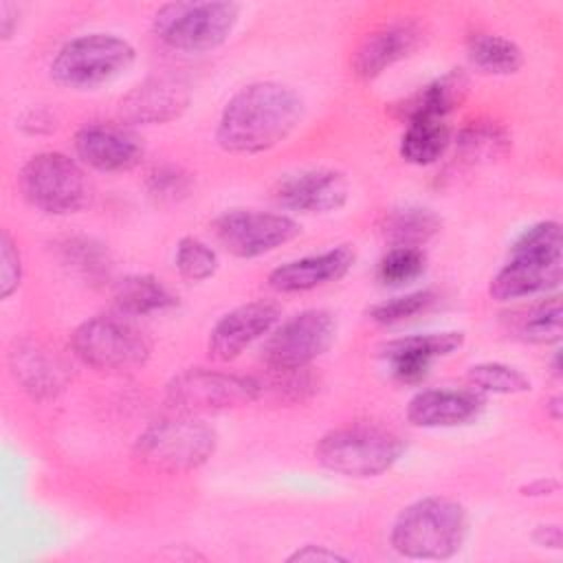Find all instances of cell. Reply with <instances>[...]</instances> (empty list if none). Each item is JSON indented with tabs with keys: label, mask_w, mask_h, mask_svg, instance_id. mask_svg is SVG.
<instances>
[{
	"label": "cell",
	"mask_w": 563,
	"mask_h": 563,
	"mask_svg": "<svg viewBox=\"0 0 563 563\" xmlns=\"http://www.w3.org/2000/svg\"><path fill=\"white\" fill-rule=\"evenodd\" d=\"M303 114L301 97L279 81L240 88L222 108L216 141L231 154H262L286 141Z\"/></svg>",
	"instance_id": "cell-1"
},
{
	"label": "cell",
	"mask_w": 563,
	"mask_h": 563,
	"mask_svg": "<svg viewBox=\"0 0 563 563\" xmlns=\"http://www.w3.org/2000/svg\"><path fill=\"white\" fill-rule=\"evenodd\" d=\"M561 224L543 220L526 229L510 249V260L490 282V297L497 301L523 299L550 292L561 284Z\"/></svg>",
	"instance_id": "cell-2"
},
{
	"label": "cell",
	"mask_w": 563,
	"mask_h": 563,
	"mask_svg": "<svg viewBox=\"0 0 563 563\" xmlns=\"http://www.w3.org/2000/svg\"><path fill=\"white\" fill-rule=\"evenodd\" d=\"M468 532V517L460 501L424 497L409 504L391 526V548L407 559L440 561L457 554Z\"/></svg>",
	"instance_id": "cell-3"
},
{
	"label": "cell",
	"mask_w": 563,
	"mask_h": 563,
	"mask_svg": "<svg viewBox=\"0 0 563 563\" xmlns=\"http://www.w3.org/2000/svg\"><path fill=\"white\" fill-rule=\"evenodd\" d=\"M398 433L378 424H347L328 431L314 446L317 462L345 477H376L402 455Z\"/></svg>",
	"instance_id": "cell-4"
},
{
	"label": "cell",
	"mask_w": 563,
	"mask_h": 563,
	"mask_svg": "<svg viewBox=\"0 0 563 563\" xmlns=\"http://www.w3.org/2000/svg\"><path fill=\"white\" fill-rule=\"evenodd\" d=\"M213 427L191 413L152 422L134 444L141 464L163 473H187L202 466L216 451Z\"/></svg>",
	"instance_id": "cell-5"
},
{
	"label": "cell",
	"mask_w": 563,
	"mask_h": 563,
	"mask_svg": "<svg viewBox=\"0 0 563 563\" xmlns=\"http://www.w3.org/2000/svg\"><path fill=\"white\" fill-rule=\"evenodd\" d=\"M134 46L112 33H88L66 42L51 62V77L70 90L114 81L134 64Z\"/></svg>",
	"instance_id": "cell-6"
},
{
	"label": "cell",
	"mask_w": 563,
	"mask_h": 563,
	"mask_svg": "<svg viewBox=\"0 0 563 563\" xmlns=\"http://www.w3.org/2000/svg\"><path fill=\"white\" fill-rule=\"evenodd\" d=\"M240 18L235 2H169L154 13L152 31L180 53H207L229 40Z\"/></svg>",
	"instance_id": "cell-7"
},
{
	"label": "cell",
	"mask_w": 563,
	"mask_h": 563,
	"mask_svg": "<svg viewBox=\"0 0 563 563\" xmlns=\"http://www.w3.org/2000/svg\"><path fill=\"white\" fill-rule=\"evenodd\" d=\"M75 356L101 372H128L150 358L147 336L128 319L97 314L86 319L70 334Z\"/></svg>",
	"instance_id": "cell-8"
},
{
	"label": "cell",
	"mask_w": 563,
	"mask_h": 563,
	"mask_svg": "<svg viewBox=\"0 0 563 563\" xmlns=\"http://www.w3.org/2000/svg\"><path fill=\"white\" fill-rule=\"evenodd\" d=\"M20 189L35 209L51 216L75 213L90 198L84 169L62 152L31 156L20 172Z\"/></svg>",
	"instance_id": "cell-9"
},
{
	"label": "cell",
	"mask_w": 563,
	"mask_h": 563,
	"mask_svg": "<svg viewBox=\"0 0 563 563\" xmlns=\"http://www.w3.org/2000/svg\"><path fill=\"white\" fill-rule=\"evenodd\" d=\"M336 339V319L328 310H303L271 330L264 361L275 372L306 369L330 350Z\"/></svg>",
	"instance_id": "cell-10"
},
{
	"label": "cell",
	"mask_w": 563,
	"mask_h": 563,
	"mask_svg": "<svg viewBox=\"0 0 563 563\" xmlns=\"http://www.w3.org/2000/svg\"><path fill=\"white\" fill-rule=\"evenodd\" d=\"M260 391L262 385L255 378L194 367L167 383V402L180 413L222 411L253 402Z\"/></svg>",
	"instance_id": "cell-11"
},
{
	"label": "cell",
	"mask_w": 563,
	"mask_h": 563,
	"mask_svg": "<svg viewBox=\"0 0 563 563\" xmlns=\"http://www.w3.org/2000/svg\"><path fill=\"white\" fill-rule=\"evenodd\" d=\"M213 231L231 255L251 260L292 242L301 233V227L286 213L233 209L216 218Z\"/></svg>",
	"instance_id": "cell-12"
},
{
	"label": "cell",
	"mask_w": 563,
	"mask_h": 563,
	"mask_svg": "<svg viewBox=\"0 0 563 563\" xmlns=\"http://www.w3.org/2000/svg\"><path fill=\"white\" fill-rule=\"evenodd\" d=\"M279 306L268 299H255L224 312L209 332V356L216 361H233L251 343L268 334L279 321Z\"/></svg>",
	"instance_id": "cell-13"
},
{
	"label": "cell",
	"mask_w": 563,
	"mask_h": 563,
	"mask_svg": "<svg viewBox=\"0 0 563 563\" xmlns=\"http://www.w3.org/2000/svg\"><path fill=\"white\" fill-rule=\"evenodd\" d=\"M424 31L413 20H396L367 33L352 57L354 75L361 79H376L396 62L413 55L422 44Z\"/></svg>",
	"instance_id": "cell-14"
},
{
	"label": "cell",
	"mask_w": 563,
	"mask_h": 563,
	"mask_svg": "<svg viewBox=\"0 0 563 563\" xmlns=\"http://www.w3.org/2000/svg\"><path fill=\"white\" fill-rule=\"evenodd\" d=\"M350 185L336 169H306L282 178L275 187V200L299 213H330L347 202Z\"/></svg>",
	"instance_id": "cell-15"
},
{
	"label": "cell",
	"mask_w": 563,
	"mask_h": 563,
	"mask_svg": "<svg viewBox=\"0 0 563 563\" xmlns=\"http://www.w3.org/2000/svg\"><path fill=\"white\" fill-rule=\"evenodd\" d=\"M191 95L172 77H150L128 90L119 101V117L132 125H156L178 119L189 108Z\"/></svg>",
	"instance_id": "cell-16"
},
{
	"label": "cell",
	"mask_w": 563,
	"mask_h": 563,
	"mask_svg": "<svg viewBox=\"0 0 563 563\" xmlns=\"http://www.w3.org/2000/svg\"><path fill=\"white\" fill-rule=\"evenodd\" d=\"M464 334L457 330L411 334L391 339L380 345V356L391 367V374L402 383H418L429 374L435 358L449 356L460 350Z\"/></svg>",
	"instance_id": "cell-17"
},
{
	"label": "cell",
	"mask_w": 563,
	"mask_h": 563,
	"mask_svg": "<svg viewBox=\"0 0 563 563\" xmlns=\"http://www.w3.org/2000/svg\"><path fill=\"white\" fill-rule=\"evenodd\" d=\"M75 152L97 172H125L143 156V147L136 136L112 123L84 125L75 134Z\"/></svg>",
	"instance_id": "cell-18"
},
{
	"label": "cell",
	"mask_w": 563,
	"mask_h": 563,
	"mask_svg": "<svg viewBox=\"0 0 563 563\" xmlns=\"http://www.w3.org/2000/svg\"><path fill=\"white\" fill-rule=\"evenodd\" d=\"M354 264L350 246H334L323 253L290 260L268 275V286L277 292H306L341 279Z\"/></svg>",
	"instance_id": "cell-19"
},
{
	"label": "cell",
	"mask_w": 563,
	"mask_h": 563,
	"mask_svg": "<svg viewBox=\"0 0 563 563\" xmlns=\"http://www.w3.org/2000/svg\"><path fill=\"white\" fill-rule=\"evenodd\" d=\"M484 409V396L475 389H424L407 405L413 427L438 429L473 422Z\"/></svg>",
	"instance_id": "cell-20"
},
{
	"label": "cell",
	"mask_w": 563,
	"mask_h": 563,
	"mask_svg": "<svg viewBox=\"0 0 563 563\" xmlns=\"http://www.w3.org/2000/svg\"><path fill=\"white\" fill-rule=\"evenodd\" d=\"M13 378L33 398H51L66 385L64 365L40 343L20 341L9 354Z\"/></svg>",
	"instance_id": "cell-21"
},
{
	"label": "cell",
	"mask_w": 563,
	"mask_h": 563,
	"mask_svg": "<svg viewBox=\"0 0 563 563\" xmlns=\"http://www.w3.org/2000/svg\"><path fill=\"white\" fill-rule=\"evenodd\" d=\"M468 79L462 70H449L442 77L424 84L402 101L394 103L396 117L402 121L411 119H444L466 95Z\"/></svg>",
	"instance_id": "cell-22"
},
{
	"label": "cell",
	"mask_w": 563,
	"mask_h": 563,
	"mask_svg": "<svg viewBox=\"0 0 563 563\" xmlns=\"http://www.w3.org/2000/svg\"><path fill=\"white\" fill-rule=\"evenodd\" d=\"M114 303L121 314L145 317L174 308L176 297L152 275H128L114 288Z\"/></svg>",
	"instance_id": "cell-23"
},
{
	"label": "cell",
	"mask_w": 563,
	"mask_h": 563,
	"mask_svg": "<svg viewBox=\"0 0 563 563\" xmlns=\"http://www.w3.org/2000/svg\"><path fill=\"white\" fill-rule=\"evenodd\" d=\"M400 136V156L413 165L435 163L451 141V130L444 119H411L405 121Z\"/></svg>",
	"instance_id": "cell-24"
},
{
	"label": "cell",
	"mask_w": 563,
	"mask_h": 563,
	"mask_svg": "<svg viewBox=\"0 0 563 563\" xmlns=\"http://www.w3.org/2000/svg\"><path fill=\"white\" fill-rule=\"evenodd\" d=\"M440 227L442 220L427 207H398L385 213L380 231L391 246H422Z\"/></svg>",
	"instance_id": "cell-25"
},
{
	"label": "cell",
	"mask_w": 563,
	"mask_h": 563,
	"mask_svg": "<svg viewBox=\"0 0 563 563\" xmlns=\"http://www.w3.org/2000/svg\"><path fill=\"white\" fill-rule=\"evenodd\" d=\"M471 64L486 75H512L523 64L521 48L495 33H473L466 42Z\"/></svg>",
	"instance_id": "cell-26"
},
{
	"label": "cell",
	"mask_w": 563,
	"mask_h": 563,
	"mask_svg": "<svg viewBox=\"0 0 563 563\" xmlns=\"http://www.w3.org/2000/svg\"><path fill=\"white\" fill-rule=\"evenodd\" d=\"M512 330L528 343H556L561 339V299L548 297L528 310L517 312Z\"/></svg>",
	"instance_id": "cell-27"
},
{
	"label": "cell",
	"mask_w": 563,
	"mask_h": 563,
	"mask_svg": "<svg viewBox=\"0 0 563 563\" xmlns=\"http://www.w3.org/2000/svg\"><path fill=\"white\" fill-rule=\"evenodd\" d=\"M468 385L479 394H523L530 391V378L506 363H477L466 372Z\"/></svg>",
	"instance_id": "cell-28"
},
{
	"label": "cell",
	"mask_w": 563,
	"mask_h": 563,
	"mask_svg": "<svg viewBox=\"0 0 563 563\" xmlns=\"http://www.w3.org/2000/svg\"><path fill=\"white\" fill-rule=\"evenodd\" d=\"M457 145L464 158H495L508 150V134L495 121H473L460 132Z\"/></svg>",
	"instance_id": "cell-29"
},
{
	"label": "cell",
	"mask_w": 563,
	"mask_h": 563,
	"mask_svg": "<svg viewBox=\"0 0 563 563\" xmlns=\"http://www.w3.org/2000/svg\"><path fill=\"white\" fill-rule=\"evenodd\" d=\"M427 257L420 246H391L378 262V282L385 286H405L424 273Z\"/></svg>",
	"instance_id": "cell-30"
},
{
	"label": "cell",
	"mask_w": 563,
	"mask_h": 563,
	"mask_svg": "<svg viewBox=\"0 0 563 563\" xmlns=\"http://www.w3.org/2000/svg\"><path fill=\"white\" fill-rule=\"evenodd\" d=\"M180 277L189 282H205L218 271V253L198 238H183L174 255Z\"/></svg>",
	"instance_id": "cell-31"
},
{
	"label": "cell",
	"mask_w": 563,
	"mask_h": 563,
	"mask_svg": "<svg viewBox=\"0 0 563 563\" xmlns=\"http://www.w3.org/2000/svg\"><path fill=\"white\" fill-rule=\"evenodd\" d=\"M435 303V292L433 290H413L407 295H398L391 299H385L380 303H374L367 314L372 321L380 325H394L400 321H407L424 310H429Z\"/></svg>",
	"instance_id": "cell-32"
},
{
	"label": "cell",
	"mask_w": 563,
	"mask_h": 563,
	"mask_svg": "<svg viewBox=\"0 0 563 563\" xmlns=\"http://www.w3.org/2000/svg\"><path fill=\"white\" fill-rule=\"evenodd\" d=\"M147 187H150V194H154L161 200H178L187 196L191 187V178L178 167H158L150 174Z\"/></svg>",
	"instance_id": "cell-33"
},
{
	"label": "cell",
	"mask_w": 563,
	"mask_h": 563,
	"mask_svg": "<svg viewBox=\"0 0 563 563\" xmlns=\"http://www.w3.org/2000/svg\"><path fill=\"white\" fill-rule=\"evenodd\" d=\"M0 295L2 299H9L20 282H22V260H20V251L15 246V242L11 240V235L7 231H2L0 235Z\"/></svg>",
	"instance_id": "cell-34"
},
{
	"label": "cell",
	"mask_w": 563,
	"mask_h": 563,
	"mask_svg": "<svg viewBox=\"0 0 563 563\" xmlns=\"http://www.w3.org/2000/svg\"><path fill=\"white\" fill-rule=\"evenodd\" d=\"M64 251H68L70 264H75L84 273L95 275L97 271H103V251H99L92 242L70 240Z\"/></svg>",
	"instance_id": "cell-35"
},
{
	"label": "cell",
	"mask_w": 563,
	"mask_h": 563,
	"mask_svg": "<svg viewBox=\"0 0 563 563\" xmlns=\"http://www.w3.org/2000/svg\"><path fill=\"white\" fill-rule=\"evenodd\" d=\"M288 561H325V563H334V561H347V556L330 550L328 545H314V543H308L299 550H295Z\"/></svg>",
	"instance_id": "cell-36"
},
{
	"label": "cell",
	"mask_w": 563,
	"mask_h": 563,
	"mask_svg": "<svg viewBox=\"0 0 563 563\" xmlns=\"http://www.w3.org/2000/svg\"><path fill=\"white\" fill-rule=\"evenodd\" d=\"M532 541L541 548H550V550H561V528L556 523H543L537 526V530L532 532Z\"/></svg>",
	"instance_id": "cell-37"
},
{
	"label": "cell",
	"mask_w": 563,
	"mask_h": 563,
	"mask_svg": "<svg viewBox=\"0 0 563 563\" xmlns=\"http://www.w3.org/2000/svg\"><path fill=\"white\" fill-rule=\"evenodd\" d=\"M18 26V7L11 2H2L0 4V29H2V37L9 40L13 35Z\"/></svg>",
	"instance_id": "cell-38"
},
{
	"label": "cell",
	"mask_w": 563,
	"mask_h": 563,
	"mask_svg": "<svg viewBox=\"0 0 563 563\" xmlns=\"http://www.w3.org/2000/svg\"><path fill=\"white\" fill-rule=\"evenodd\" d=\"M556 488H559L556 479H537V482L523 486L521 490H523V495H530V497H543V495L554 493Z\"/></svg>",
	"instance_id": "cell-39"
},
{
	"label": "cell",
	"mask_w": 563,
	"mask_h": 563,
	"mask_svg": "<svg viewBox=\"0 0 563 563\" xmlns=\"http://www.w3.org/2000/svg\"><path fill=\"white\" fill-rule=\"evenodd\" d=\"M561 402H563L561 396H552V398L548 400L545 409H548V413H550L552 420H561V413H563V405H561Z\"/></svg>",
	"instance_id": "cell-40"
}]
</instances>
